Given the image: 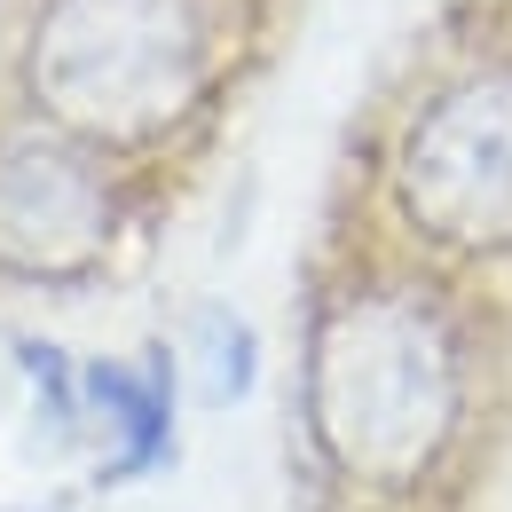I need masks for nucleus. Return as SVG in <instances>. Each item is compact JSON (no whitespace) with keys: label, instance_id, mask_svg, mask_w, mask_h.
Wrapping results in <instances>:
<instances>
[{"label":"nucleus","instance_id":"7ed1b4c3","mask_svg":"<svg viewBox=\"0 0 512 512\" xmlns=\"http://www.w3.org/2000/svg\"><path fill=\"white\" fill-rule=\"evenodd\" d=\"M394 205L449 253H512V71L442 79L394 142Z\"/></svg>","mask_w":512,"mask_h":512},{"label":"nucleus","instance_id":"f03ea898","mask_svg":"<svg viewBox=\"0 0 512 512\" xmlns=\"http://www.w3.org/2000/svg\"><path fill=\"white\" fill-rule=\"evenodd\" d=\"M205 0H40L24 24V95L40 127L87 150H142L205 103Z\"/></svg>","mask_w":512,"mask_h":512},{"label":"nucleus","instance_id":"20e7f679","mask_svg":"<svg viewBox=\"0 0 512 512\" xmlns=\"http://www.w3.org/2000/svg\"><path fill=\"white\" fill-rule=\"evenodd\" d=\"M119 197L103 174V150L71 142L56 127L0 134V268L32 284L87 276L111 253Z\"/></svg>","mask_w":512,"mask_h":512},{"label":"nucleus","instance_id":"f257e3e1","mask_svg":"<svg viewBox=\"0 0 512 512\" xmlns=\"http://www.w3.org/2000/svg\"><path fill=\"white\" fill-rule=\"evenodd\" d=\"M465 418V355L434 300L402 284H355L308 339V426L323 457L363 489H410L434 473Z\"/></svg>","mask_w":512,"mask_h":512},{"label":"nucleus","instance_id":"39448f33","mask_svg":"<svg viewBox=\"0 0 512 512\" xmlns=\"http://www.w3.org/2000/svg\"><path fill=\"white\" fill-rule=\"evenodd\" d=\"M190 355H197V386H205V402H237V394L253 386V323L237 316V308H197Z\"/></svg>","mask_w":512,"mask_h":512}]
</instances>
